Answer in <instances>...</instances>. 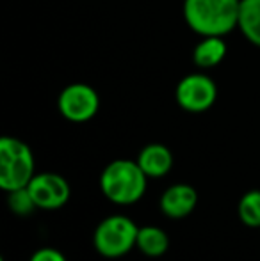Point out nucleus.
<instances>
[{"instance_id": "obj_1", "label": "nucleus", "mask_w": 260, "mask_h": 261, "mask_svg": "<svg viewBox=\"0 0 260 261\" xmlns=\"http://www.w3.org/2000/svg\"><path fill=\"white\" fill-rule=\"evenodd\" d=\"M241 0H184V18L198 36H221L239 25Z\"/></svg>"}, {"instance_id": "obj_2", "label": "nucleus", "mask_w": 260, "mask_h": 261, "mask_svg": "<svg viewBox=\"0 0 260 261\" xmlns=\"http://www.w3.org/2000/svg\"><path fill=\"white\" fill-rule=\"evenodd\" d=\"M148 176L135 160L120 158L105 165L100 174L102 194L114 204H134L145 196Z\"/></svg>"}, {"instance_id": "obj_3", "label": "nucleus", "mask_w": 260, "mask_h": 261, "mask_svg": "<svg viewBox=\"0 0 260 261\" xmlns=\"http://www.w3.org/2000/svg\"><path fill=\"white\" fill-rule=\"evenodd\" d=\"M34 155L16 137L0 139V189L4 192L23 189L34 178Z\"/></svg>"}, {"instance_id": "obj_4", "label": "nucleus", "mask_w": 260, "mask_h": 261, "mask_svg": "<svg viewBox=\"0 0 260 261\" xmlns=\"http://www.w3.org/2000/svg\"><path fill=\"white\" fill-rule=\"evenodd\" d=\"M139 227L127 215H111L97 226L93 233L94 251L104 258H122L137 244Z\"/></svg>"}, {"instance_id": "obj_5", "label": "nucleus", "mask_w": 260, "mask_h": 261, "mask_svg": "<svg viewBox=\"0 0 260 261\" xmlns=\"http://www.w3.org/2000/svg\"><path fill=\"white\" fill-rule=\"evenodd\" d=\"M57 109L64 119L72 123H86L97 116L100 96L94 87L87 84H69L57 98Z\"/></svg>"}, {"instance_id": "obj_6", "label": "nucleus", "mask_w": 260, "mask_h": 261, "mask_svg": "<svg viewBox=\"0 0 260 261\" xmlns=\"http://www.w3.org/2000/svg\"><path fill=\"white\" fill-rule=\"evenodd\" d=\"M175 98L185 112L200 114L208 110L218 98V86L210 76L203 73H191L178 82Z\"/></svg>"}, {"instance_id": "obj_7", "label": "nucleus", "mask_w": 260, "mask_h": 261, "mask_svg": "<svg viewBox=\"0 0 260 261\" xmlns=\"http://www.w3.org/2000/svg\"><path fill=\"white\" fill-rule=\"evenodd\" d=\"M27 189L31 192L32 199H34L36 206L41 210H49V212L63 208L69 201V196H72V189H69L68 181L56 172L34 174Z\"/></svg>"}, {"instance_id": "obj_8", "label": "nucleus", "mask_w": 260, "mask_h": 261, "mask_svg": "<svg viewBox=\"0 0 260 261\" xmlns=\"http://www.w3.org/2000/svg\"><path fill=\"white\" fill-rule=\"evenodd\" d=\"M198 204V192L187 183H175L168 187L160 196V212L168 219H184L195 212Z\"/></svg>"}, {"instance_id": "obj_9", "label": "nucleus", "mask_w": 260, "mask_h": 261, "mask_svg": "<svg viewBox=\"0 0 260 261\" xmlns=\"http://www.w3.org/2000/svg\"><path fill=\"white\" fill-rule=\"evenodd\" d=\"M135 162L148 178H162L173 167V153L164 144H148L139 151Z\"/></svg>"}, {"instance_id": "obj_10", "label": "nucleus", "mask_w": 260, "mask_h": 261, "mask_svg": "<svg viewBox=\"0 0 260 261\" xmlns=\"http://www.w3.org/2000/svg\"><path fill=\"white\" fill-rule=\"evenodd\" d=\"M226 55V43L221 36H205L193 50V61L198 68L208 69L218 66Z\"/></svg>"}, {"instance_id": "obj_11", "label": "nucleus", "mask_w": 260, "mask_h": 261, "mask_svg": "<svg viewBox=\"0 0 260 261\" xmlns=\"http://www.w3.org/2000/svg\"><path fill=\"white\" fill-rule=\"evenodd\" d=\"M135 247L150 258H159L166 254L170 249V237L162 227L157 226H143L139 227L137 233V244Z\"/></svg>"}, {"instance_id": "obj_12", "label": "nucleus", "mask_w": 260, "mask_h": 261, "mask_svg": "<svg viewBox=\"0 0 260 261\" xmlns=\"http://www.w3.org/2000/svg\"><path fill=\"white\" fill-rule=\"evenodd\" d=\"M237 29L251 45L260 48V0H241Z\"/></svg>"}, {"instance_id": "obj_13", "label": "nucleus", "mask_w": 260, "mask_h": 261, "mask_svg": "<svg viewBox=\"0 0 260 261\" xmlns=\"http://www.w3.org/2000/svg\"><path fill=\"white\" fill-rule=\"evenodd\" d=\"M237 215L248 227H260V190H250L241 197Z\"/></svg>"}, {"instance_id": "obj_14", "label": "nucleus", "mask_w": 260, "mask_h": 261, "mask_svg": "<svg viewBox=\"0 0 260 261\" xmlns=\"http://www.w3.org/2000/svg\"><path fill=\"white\" fill-rule=\"evenodd\" d=\"M7 206L11 208V212H13V213L21 215V217L29 215V213H32L36 208H38L27 187L7 192Z\"/></svg>"}, {"instance_id": "obj_15", "label": "nucleus", "mask_w": 260, "mask_h": 261, "mask_svg": "<svg viewBox=\"0 0 260 261\" xmlns=\"http://www.w3.org/2000/svg\"><path fill=\"white\" fill-rule=\"evenodd\" d=\"M29 261H68V259H66V256L61 251H57V249L43 247V249H38V251L31 256Z\"/></svg>"}]
</instances>
